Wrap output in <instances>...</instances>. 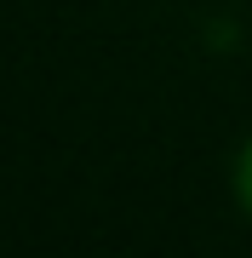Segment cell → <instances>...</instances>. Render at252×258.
Returning a JSON list of instances; mask_svg holds the SVG:
<instances>
[{
  "instance_id": "1",
  "label": "cell",
  "mask_w": 252,
  "mask_h": 258,
  "mask_svg": "<svg viewBox=\"0 0 252 258\" xmlns=\"http://www.w3.org/2000/svg\"><path fill=\"white\" fill-rule=\"evenodd\" d=\"M235 189H241V201H246V212H252V144L241 149V166H235Z\"/></svg>"
}]
</instances>
